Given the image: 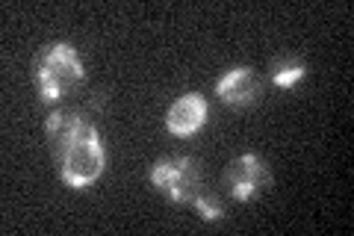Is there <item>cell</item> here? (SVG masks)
Segmentation results:
<instances>
[{
    "label": "cell",
    "mask_w": 354,
    "mask_h": 236,
    "mask_svg": "<svg viewBox=\"0 0 354 236\" xmlns=\"http://www.w3.org/2000/svg\"><path fill=\"white\" fill-rule=\"evenodd\" d=\"M50 154L57 160L65 186L86 189L104 174L106 154L101 133L92 125V116L83 107H59L44 121Z\"/></svg>",
    "instance_id": "obj_1"
},
{
    "label": "cell",
    "mask_w": 354,
    "mask_h": 236,
    "mask_svg": "<svg viewBox=\"0 0 354 236\" xmlns=\"http://www.w3.org/2000/svg\"><path fill=\"white\" fill-rule=\"evenodd\" d=\"M83 60L68 42H50L32 60V80L44 104H59L83 86Z\"/></svg>",
    "instance_id": "obj_2"
},
{
    "label": "cell",
    "mask_w": 354,
    "mask_h": 236,
    "mask_svg": "<svg viewBox=\"0 0 354 236\" xmlns=\"http://www.w3.org/2000/svg\"><path fill=\"white\" fill-rule=\"evenodd\" d=\"M151 183L177 204H195L204 192V168L195 156H162L151 168Z\"/></svg>",
    "instance_id": "obj_3"
},
{
    "label": "cell",
    "mask_w": 354,
    "mask_h": 236,
    "mask_svg": "<svg viewBox=\"0 0 354 236\" xmlns=\"http://www.w3.org/2000/svg\"><path fill=\"white\" fill-rule=\"evenodd\" d=\"M272 181V172L263 156L257 154H239L234 163L225 168V186L236 201L257 198Z\"/></svg>",
    "instance_id": "obj_4"
},
{
    "label": "cell",
    "mask_w": 354,
    "mask_h": 236,
    "mask_svg": "<svg viewBox=\"0 0 354 236\" xmlns=\"http://www.w3.org/2000/svg\"><path fill=\"white\" fill-rule=\"evenodd\" d=\"M216 95L234 109H248L263 98V80L260 74L248 69V65H236L218 77Z\"/></svg>",
    "instance_id": "obj_5"
},
{
    "label": "cell",
    "mask_w": 354,
    "mask_h": 236,
    "mask_svg": "<svg viewBox=\"0 0 354 236\" xmlns=\"http://www.w3.org/2000/svg\"><path fill=\"white\" fill-rule=\"evenodd\" d=\"M207 112H209V107L201 95L186 92L183 98H177L169 107V112H165V127H169L171 136L189 139L207 125Z\"/></svg>",
    "instance_id": "obj_6"
},
{
    "label": "cell",
    "mask_w": 354,
    "mask_h": 236,
    "mask_svg": "<svg viewBox=\"0 0 354 236\" xmlns=\"http://www.w3.org/2000/svg\"><path fill=\"white\" fill-rule=\"evenodd\" d=\"M269 74H272V83L278 89H292L295 83L304 80L307 74V65L295 56H278L272 65H269Z\"/></svg>",
    "instance_id": "obj_7"
},
{
    "label": "cell",
    "mask_w": 354,
    "mask_h": 236,
    "mask_svg": "<svg viewBox=\"0 0 354 236\" xmlns=\"http://www.w3.org/2000/svg\"><path fill=\"white\" fill-rule=\"evenodd\" d=\"M195 210H198V216H201L204 221L225 219V207H221V201L216 195H207V192H201V195L195 198Z\"/></svg>",
    "instance_id": "obj_8"
},
{
    "label": "cell",
    "mask_w": 354,
    "mask_h": 236,
    "mask_svg": "<svg viewBox=\"0 0 354 236\" xmlns=\"http://www.w3.org/2000/svg\"><path fill=\"white\" fill-rule=\"evenodd\" d=\"M106 100H109V95L104 92V89H97V92H92V98L86 100V112L88 116H97V112H104V107H106Z\"/></svg>",
    "instance_id": "obj_9"
}]
</instances>
